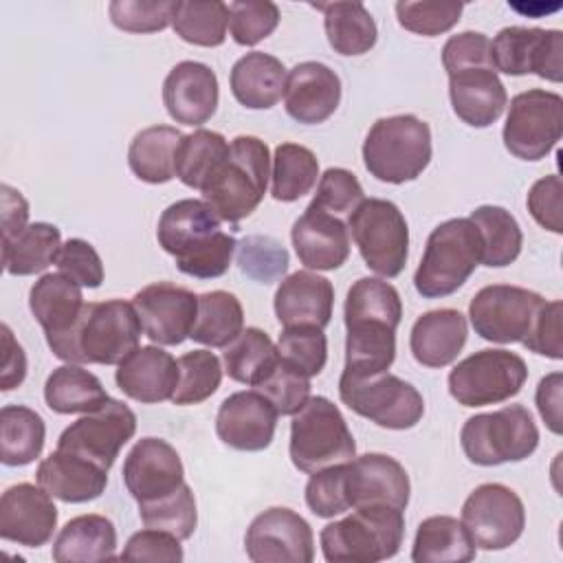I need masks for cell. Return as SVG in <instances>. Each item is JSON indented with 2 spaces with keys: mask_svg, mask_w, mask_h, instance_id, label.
I'll return each instance as SVG.
<instances>
[{
  "mask_svg": "<svg viewBox=\"0 0 563 563\" xmlns=\"http://www.w3.org/2000/svg\"><path fill=\"white\" fill-rule=\"evenodd\" d=\"M402 319L398 290L378 277L356 279L345 297V367L347 376L387 372L396 358V328Z\"/></svg>",
  "mask_w": 563,
  "mask_h": 563,
  "instance_id": "obj_1",
  "label": "cell"
},
{
  "mask_svg": "<svg viewBox=\"0 0 563 563\" xmlns=\"http://www.w3.org/2000/svg\"><path fill=\"white\" fill-rule=\"evenodd\" d=\"M158 244L176 262V268L196 279L222 277L233 260L238 242L222 231L216 211L196 198L169 205L156 229Z\"/></svg>",
  "mask_w": 563,
  "mask_h": 563,
  "instance_id": "obj_2",
  "label": "cell"
},
{
  "mask_svg": "<svg viewBox=\"0 0 563 563\" xmlns=\"http://www.w3.org/2000/svg\"><path fill=\"white\" fill-rule=\"evenodd\" d=\"M141 334L143 325L134 303L108 299L86 303L75 328L48 347L66 363L119 365L139 347Z\"/></svg>",
  "mask_w": 563,
  "mask_h": 563,
  "instance_id": "obj_3",
  "label": "cell"
},
{
  "mask_svg": "<svg viewBox=\"0 0 563 563\" xmlns=\"http://www.w3.org/2000/svg\"><path fill=\"white\" fill-rule=\"evenodd\" d=\"M268 145L249 134H240L229 143V156L205 183L202 200L222 222H240L249 218L264 200L271 178Z\"/></svg>",
  "mask_w": 563,
  "mask_h": 563,
  "instance_id": "obj_4",
  "label": "cell"
},
{
  "mask_svg": "<svg viewBox=\"0 0 563 563\" xmlns=\"http://www.w3.org/2000/svg\"><path fill=\"white\" fill-rule=\"evenodd\" d=\"M402 512L394 506L352 508V515L321 530L323 559L330 563H378L396 556L405 537Z\"/></svg>",
  "mask_w": 563,
  "mask_h": 563,
  "instance_id": "obj_5",
  "label": "cell"
},
{
  "mask_svg": "<svg viewBox=\"0 0 563 563\" xmlns=\"http://www.w3.org/2000/svg\"><path fill=\"white\" fill-rule=\"evenodd\" d=\"M482 264V238L468 218H451L438 224L413 273V286L424 299L449 297L466 284Z\"/></svg>",
  "mask_w": 563,
  "mask_h": 563,
  "instance_id": "obj_6",
  "label": "cell"
},
{
  "mask_svg": "<svg viewBox=\"0 0 563 563\" xmlns=\"http://www.w3.org/2000/svg\"><path fill=\"white\" fill-rule=\"evenodd\" d=\"M363 163L380 183L416 180L431 161L429 123L416 114L383 117L372 123L363 141Z\"/></svg>",
  "mask_w": 563,
  "mask_h": 563,
  "instance_id": "obj_7",
  "label": "cell"
},
{
  "mask_svg": "<svg viewBox=\"0 0 563 563\" xmlns=\"http://www.w3.org/2000/svg\"><path fill=\"white\" fill-rule=\"evenodd\" d=\"M288 453L297 471L312 475L356 457V442L339 407L325 396H310L292 413Z\"/></svg>",
  "mask_w": 563,
  "mask_h": 563,
  "instance_id": "obj_8",
  "label": "cell"
},
{
  "mask_svg": "<svg viewBox=\"0 0 563 563\" xmlns=\"http://www.w3.org/2000/svg\"><path fill=\"white\" fill-rule=\"evenodd\" d=\"M460 444L468 462L499 466L530 457L539 446V429L523 405H506L490 413L471 416L462 424Z\"/></svg>",
  "mask_w": 563,
  "mask_h": 563,
  "instance_id": "obj_9",
  "label": "cell"
},
{
  "mask_svg": "<svg viewBox=\"0 0 563 563\" xmlns=\"http://www.w3.org/2000/svg\"><path fill=\"white\" fill-rule=\"evenodd\" d=\"M347 231L369 271L398 277L409 255V227L402 211L385 198H365L350 216Z\"/></svg>",
  "mask_w": 563,
  "mask_h": 563,
  "instance_id": "obj_10",
  "label": "cell"
},
{
  "mask_svg": "<svg viewBox=\"0 0 563 563\" xmlns=\"http://www.w3.org/2000/svg\"><path fill=\"white\" fill-rule=\"evenodd\" d=\"M339 398L347 409L383 429L405 431L416 427L424 416L422 394L389 372L374 376L341 374Z\"/></svg>",
  "mask_w": 563,
  "mask_h": 563,
  "instance_id": "obj_11",
  "label": "cell"
},
{
  "mask_svg": "<svg viewBox=\"0 0 563 563\" xmlns=\"http://www.w3.org/2000/svg\"><path fill=\"white\" fill-rule=\"evenodd\" d=\"M528 380L526 361L510 350H479L449 374V394L462 407H486L510 400Z\"/></svg>",
  "mask_w": 563,
  "mask_h": 563,
  "instance_id": "obj_12",
  "label": "cell"
},
{
  "mask_svg": "<svg viewBox=\"0 0 563 563\" xmlns=\"http://www.w3.org/2000/svg\"><path fill=\"white\" fill-rule=\"evenodd\" d=\"M563 134V97L552 90L532 88L510 99L504 145L519 161L545 158Z\"/></svg>",
  "mask_w": 563,
  "mask_h": 563,
  "instance_id": "obj_13",
  "label": "cell"
},
{
  "mask_svg": "<svg viewBox=\"0 0 563 563\" xmlns=\"http://www.w3.org/2000/svg\"><path fill=\"white\" fill-rule=\"evenodd\" d=\"M545 299L512 284H490L475 292L468 303V319L484 341L521 343Z\"/></svg>",
  "mask_w": 563,
  "mask_h": 563,
  "instance_id": "obj_14",
  "label": "cell"
},
{
  "mask_svg": "<svg viewBox=\"0 0 563 563\" xmlns=\"http://www.w3.org/2000/svg\"><path fill=\"white\" fill-rule=\"evenodd\" d=\"M134 433L136 413L123 400L110 398L97 411L84 413L66 427L57 440V449L110 471Z\"/></svg>",
  "mask_w": 563,
  "mask_h": 563,
  "instance_id": "obj_15",
  "label": "cell"
},
{
  "mask_svg": "<svg viewBox=\"0 0 563 563\" xmlns=\"http://www.w3.org/2000/svg\"><path fill=\"white\" fill-rule=\"evenodd\" d=\"M462 523L475 548L506 550L526 528V508L521 497L497 482L479 484L462 504Z\"/></svg>",
  "mask_w": 563,
  "mask_h": 563,
  "instance_id": "obj_16",
  "label": "cell"
},
{
  "mask_svg": "<svg viewBox=\"0 0 563 563\" xmlns=\"http://www.w3.org/2000/svg\"><path fill=\"white\" fill-rule=\"evenodd\" d=\"M495 73L537 75L559 84L563 79V33L559 29L506 26L490 42Z\"/></svg>",
  "mask_w": 563,
  "mask_h": 563,
  "instance_id": "obj_17",
  "label": "cell"
},
{
  "mask_svg": "<svg viewBox=\"0 0 563 563\" xmlns=\"http://www.w3.org/2000/svg\"><path fill=\"white\" fill-rule=\"evenodd\" d=\"M244 552L255 563H310L314 559V534L299 512L273 506L246 528Z\"/></svg>",
  "mask_w": 563,
  "mask_h": 563,
  "instance_id": "obj_18",
  "label": "cell"
},
{
  "mask_svg": "<svg viewBox=\"0 0 563 563\" xmlns=\"http://www.w3.org/2000/svg\"><path fill=\"white\" fill-rule=\"evenodd\" d=\"M132 303L139 312L143 334L158 345H180L191 336L198 317V295L189 288L156 282L134 292Z\"/></svg>",
  "mask_w": 563,
  "mask_h": 563,
  "instance_id": "obj_19",
  "label": "cell"
},
{
  "mask_svg": "<svg viewBox=\"0 0 563 563\" xmlns=\"http://www.w3.org/2000/svg\"><path fill=\"white\" fill-rule=\"evenodd\" d=\"M343 486L350 510L358 506H394L405 510L411 493L405 466L385 453H365L345 462Z\"/></svg>",
  "mask_w": 563,
  "mask_h": 563,
  "instance_id": "obj_20",
  "label": "cell"
},
{
  "mask_svg": "<svg viewBox=\"0 0 563 563\" xmlns=\"http://www.w3.org/2000/svg\"><path fill=\"white\" fill-rule=\"evenodd\" d=\"M57 528V508L53 495L40 484L9 486L0 497V537L4 541L40 548L53 539Z\"/></svg>",
  "mask_w": 563,
  "mask_h": 563,
  "instance_id": "obj_21",
  "label": "cell"
},
{
  "mask_svg": "<svg viewBox=\"0 0 563 563\" xmlns=\"http://www.w3.org/2000/svg\"><path fill=\"white\" fill-rule=\"evenodd\" d=\"M277 409L260 391H235L227 396L216 416V433L229 449L264 451L277 429Z\"/></svg>",
  "mask_w": 563,
  "mask_h": 563,
  "instance_id": "obj_22",
  "label": "cell"
},
{
  "mask_svg": "<svg viewBox=\"0 0 563 563\" xmlns=\"http://www.w3.org/2000/svg\"><path fill=\"white\" fill-rule=\"evenodd\" d=\"M121 475L136 504L161 499L185 482L178 451L161 438H141L125 455Z\"/></svg>",
  "mask_w": 563,
  "mask_h": 563,
  "instance_id": "obj_23",
  "label": "cell"
},
{
  "mask_svg": "<svg viewBox=\"0 0 563 563\" xmlns=\"http://www.w3.org/2000/svg\"><path fill=\"white\" fill-rule=\"evenodd\" d=\"M218 77L202 62H178L163 81L165 110L183 125L207 123L218 110Z\"/></svg>",
  "mask_w": 563,
  "mask_h": 563,
  "instance_id": "obj_24",
  "label": "cell"
},
{
  "mask_svg": "<svg viewBox=\"0 0 563 563\" xmlns=\"http://www.w3.org/2000/svg\"><path fill=\"white\" fill-rule=\"evenodd\" d=\"M341 103V79L323 62H301L288 70L284 108L290 119L303 125L328 121Z\"/></svg>",
  "mask_w": 563,
  "mask_h": 563,
  "instance_id": "obj_25",
  "label": "cell"
},
{
  "mask_svg": "<svg viewBox=\"0 0 563 563\" xmlns=\"http://www.w3.org/2000/svg\"><path fill=\"white\" fill-rule=\"evenodd\" d=\"M290 240L299 262L308 271H334L350 257L347 224L314 205H308L295 220Z\"/></svg>",
  "mask_w": 563,
  "mask_h": 563,
  "instance_id": "obj_26",
  "label": "cell"
},
{
  "mask_svg": "<svg viewBox=\"0 0 563 563\" xmlns=\"http://www.w3.org/2000/svg\"><path fill=\"white\" fill-rule=\"evenodd\" d=\"M117 387L132 400L154 405L172 400L178 385V361L156 345H141L114 372Z\"/></svg>",
  "mask_w": 563,
  "mask_h": 563,
  "instance_id": "obj_27",
  "label": "cell"
},
{
  "mask_svg": "<svg viewBox=\"0 0 563 563\" xmlns=\"http://www.w3.org/2000/svg\"><path fill=\"white\" fill-rule=\"evenodd\" d=\"M449 99L455 117L471 128L493 125L508 106L506 86L490 66H473L451 73Z\"/></svg>",
  "mask_w": 563,
  "mask_h": 563,
  "instance_id": "obj_28",
  "label": "cell"
},
{
  "mask_svg": "<svg viewBox=\"0 0 563 563\" xmlns=\"http://www.w3.org/2000/svg\"><path fill=\"white\" fill-rule=\"evenodd\" d=\"M275 317L284 328L317 325L325 328L332 319L334 286L330 279L312 273L297 271L279 282L273 299Z\"/></svg>",
  "mask_w": 563,
  "mask_h": 563,
  "instance_id": "obj_29",
  "label": "cell"
},
{
  "mask_svg": "<svg viewBox=\"0 0 563 563\" xmlns=\"http://www.w3.org/2000/svg\"><path fill=\"white\" fill-rule=\"evenodd\" d=\"M35 479L59 501L86 504L101 497L108 484V471L84 457L55 449L37 464Z\"/></svg>",
  "mask_w": 563,
  "mask_h": 563,
  "instance_id": "obj_30",
  "label": "cell"
},
{
  "mask_svg": "<svg viewBox=\"0 0 563 563\" xmlns=\"http://www.w3.org/2000/svg\"><path fill=\"white\" fill-rule=\"evenodd\" d=\"M81 286L64 277L62 273L42 275L29 292V308L40 328L46 334V343L64 339L84 312Z\"/></svg>",
  "mask_w": 563,
  "mask_h": 563,
  "instance_id": "obj_31",
  "label": "cell"
},
{
  "mask_svg": "<svg viewBox=\"0 0 563 563\" xmlns=\"http://www.w3.org/2000/svg\"><path fill=\"white\" fill-rule=\"evenodd\" d=\"M468 336L466 317L455 308H438L420 314L411 328L409 347L424 367H446L462 352Z\"/></svg>",
  "mask_w": 563,
  "mask_h": 563,
  "instance_id": "obj_32",
  "label": "cell"
},
{
  "mask_svg": "<svg viewBox=\"0 0 563 563\" xmlns=\"http://www.w3.org/2000/svg\"><path fill=\"white\" fill-rule=\"evenodd\" d=\"M286 66L275 55L253 51L242 55L229 75L231 92L249 110H268L284 97Z\"/></svg>",
  "mask_w": 563,
  "mask_h": 563,
  "instance_id": "obj_33",
  "label": "cell"
},
{
  "mask_svg": "<svg viewBox=\"0 0 563 563\" xmlns=\"http://www.w3.org/2000/svg\"><path fill=\"white\" fill-rule=\"evenodd\" d=\"M53 561L90 563L117 559V530L103 515H79L64 523L53 541Z\"/></svg>",
  "mask_w": 563,
  "mask_h": 563,
  "instance_id": "obj_34",
  "label": "cell"
},
{
  "mask_svg": "<svg viewBox=\"0 0 563 563\" xmlns=\"http://www.w3.org/2000/svg\"><path fill=\"white\" fill-rule=\"evenodd\" d=\"M475 554L477 548L462 519L451 515L422 519L411 545V561L416 563H468Z\"/></svg>",
  "mask_w": 563,
  "mask_h": 563,
  "instance_id": "obj_35",
  "label": "cell"
},
{
  "mask_svg": "<svg viewBox=\"0 0 563 563\" xmlns=\"http://www.w3.org/2000/svg\"><path fill=\"white\" fill-rule=\"evenodd\" d=\"M44 400L51 411L68 416L97 411L110 396L92 372L77 363H66L48 374L44 383Z\"/></svg>",
  "mask_w": 563,
  "mask_h": 563,
  "instance_id": "obj_36",
  "label": "cell"
},
{
  "mask_svg": "<svg viewBox=\"0 0 563 563\" xmlns=\"http://www.w3.org/2000/svg\"><path fill=\"white\" fill-rule=\"evenodd\" d=\"M183 132L172 125H152L134 134L128 150L132 174L150 185L169 183L176 176V147Z\"/></svg>",
  "mask_w": 563,
  "mask_h": 563,
  "instance_id": "obj_37",
  "label": "cell"
},
{
  "mask_svg": "<svg viewBox=\"0 0 563 563\" xmlns=\"http://www.w3.org/2000/svg\"><path fill=\"white\" fill-rule=\"evenodd\" d=\"M314 7L323 11L325 35L334 53L352 57L374 48L378 40V29L363 2H325Z\"/></svg>",
  "mask_w": 563,
  "mask_h": 563,
  "instance_id": "obj_38",
  "label": "cell"
},
{
  "mask_svg": "<svg viewBox=\"0 0 563 563\" xmlns=\"http://www.w3.org/2000/svg\"><path fill=\"white\" fill-rule=\"evenodd\" d=\"M62 249V233L55 224L31 222L22 233L2 242V266L9 275L26 277L55 264Z\"/></svg>",
  "mask_w": 563,
  "mask_h": 563,
  "instance_id": "obj_39",
  "label": "cell"
},
{
  "mask_svg": "<svg viewBox=\"0 0 563 563\" xmlns=\"http://www.w3.org/2000/svg\"><path fill=\"white\" fill-rule=\"evenodd\" d=\"M46 424L42 416L24 405L0 409V462L4 466H26L44 449Z\"/></svg>",
  "mask_w": 563,
  "mask_h": 563,
  "instance_id": "obj_40",
  "label": "cell"
},
{
  "mask_svg": "<svg viewBox=\"0 0 563 563\" xmlns=\"http://www.w3.org/2000/svg\"><path fill=\"white\" fill-rule=\"evenodd\" d=\"M468 220L482 238V264L501 268L512 264L523 246V233L515 216L499 205H482L471 211Z\"/></svg>",
  "mask_w": 563,
  "mask_h": 563,
  "instance_id": "obj_41",
  "label": "cell"
},
{
  "mask_svg": "<svg viewBox=\"0 0 563 563\" xmlns=\"http://www.w3.org/2000/svg\"><path fill=\"white\" fill-rule=\"evenodd\" d=\"M242 330L244 310L233 292L211 290L198 295V317L189 339L209 347H227Z\"/></svg>",
  "mask_w": 563,
  "mask_h": 563,
  "instance_id": "obj_42",
  "label": "cell"
},
{
  "mask_svg": "<svg viewBox=\"0 0 563 563\" xmlns=\"http://www.w3.org/2000/svg\"><path fill=\"white\" fill-rule=\"evenodd\" d=\"M279 361L273 339L260 328L242 330L222 352V365L231 380L255 387Z\"/></svg>",
  "mask_w": 563,
  "mask_h": 563,
  "instance_id": "obj_43",
  "label": "cell"
},
{
  "mask_svg": "<svg viewBox=\"0 0 563 563\" xmlns=\"http://www.w3.org/2000/svg\"><path fill=\"white\" fill-rule=\"evenodd\" d=\"M319 180V161L314 152L299 143H279L271 167V196L279 202H295Z\"/></svg>",
  "mask_w": 563,
  "mask_h": 563,
  "instance_id": "obj_44",
  "label": "cell"
},
{
  "mask_svg": "<svg viewBox=\"0 0 563 563\" xmlns=\"http://www.w3.org/2000/svg\"><path fill=\"white\" fill-rule=\"evenodd\" d=\"M229 156V141L213 130L183 134L176 147V178L191 189H202L220 163Z\"/></svg>",
  "mask_w": 563,
  "mask_h": 563,
  "instance_id": "obj_45",
  "label": "cell"
},
{
  "mask_svg": "<svg viewBox=\"0 0 563 563\" xmlns=\"http://www.w3.org/2000/svg\"><path fill=\"white\" fill-rule=\"evenodd\" d=\"M229 26V4L220 0H178L172 29L176 35L194 46L213 48L224 44Z\"/></svg>",
  "mask_w": 563,
  "mask_h": 563,
  "instance_id": "obj_46",
  "label": "cell"
},
{
  "mask_svg": "<svg viewBox=\"0 0 563 563\" xmlns=\"http://www.w3.org/2000/svg\"><path fill=\"white\" fill-rule=\"evenodd\" d=\"M139 515L145 528L165 530L180 541L189 539L198 523V510H196V497L187 482H183L174 493L139 504Z\"/></svg>",
  "mask_w": 563,
  "mask_h": 563,
  "instance_id": "obj_47",
  "label": "cell"
},
{
  "mask_svg": "<svg viewBox=\"0 0 563 563\" xmlns=\"http://www.w3.org/2000/svg\"><path fill=\"white\" fill-rule=\"evenodd\" d=\"M222 363L211 350H191L178 358V385L174 405H198L211 398L222 380Z\"/></svg>",
  "mask_w": 563,
  "mask_h": 563,
  "instance_id": "obj_48",
  "label": "cell"
},
{
  "mask_svg": "<svg viewBox=\"0 0 563 563\" xmlns=\"http://www.w3.org/2000/svg\"><path fill=\"white\" fill-rule=\"evenodd\" d=\"M279 356L297 367L308 378L321 374L328 361V339L323 328L317 325H292L284 328L277 341Z\"/></svg>",
  "mask_w": 563,
  "mask_h": 563,
  "instance_id": "obj_49",
  "label": "cell"
},
{
  "mask_svg": "<svg viewBox=\"0 0 563 563\" xmlns=\"http://www.w3.org/2000/svg\"><path fill=\"white\" fill-rule=\"evenodd\" d=\"M464 11L462 2H449V0H422V2H409L400 0L396 2V18L398 24L405 31H411L416 35L435 37L440 33L451 31Z\"/></svg>",
  "mask_w": 563,
  "mask_h": 563,
  "instance_id": "obj_50",
  "label": "cell"
},
{
  "mask_svg": "<svg viewBox=\"0 0 563 563\" xmlns=\"http://www.w3.org/2000/svg\"><path fill=\"white\" fill-rule=\"evenodd\" d=\"M253 389L266 396L279 416H292L310 398V378L279 356L275 367Z\"/></svg>",
  "mask_w": 563,
  "mask_h": 563,
  "instance_id": "obj_51",
  "label": "cell"
},
{
  "mask_svg": "<svg viewBox=\"0 0 563 563\" xmlns=\"http://www.w3.org/2000/svg\"><path fill=\"white\" fill-rule=\"evenodd\" d=\"M235 251L240 271L260 284H273L288 271L286 249L268 235H249Z\"/></svg>",
  "mask_w": 563,
  "mask_h": 563,
  "instance_id": "obj_52",
  "label": "cell"
},
{
  "mask_svg": "<svg viewBox=\"0 0 563 563\" xmlns=\"http://www.w3.org/2000/svg\"><path fill=\"white\" fill-rule=\"evenodd\" d=\"M279 24V7L268 0H238L229 4V31L235 44L255 46Z\"/></svg>",
  "mask_w": 563,
  "mask_h": 563,
  "instance_id": "obj_53",
  "label": "cell"
},
{
  "mask_svg": "<svg viewBox=\"0 0 563 563\" xmlns=\"http://www.w3.org/2000/svg\"><path fill=\"white\" fill-rule=\"evenodd\" d=\"M176 0H112L110 20L125 33H156L172 24Z\"/></svg>",
  "mask_w": 563,
  "mask_h": 563,
  "instance_id": "obj_54",
  "label": "cell"
},
{
  "mask_svg": "<svg viewBox=\"0 0 563 563\" xmlns=\"http://www.w3.org/2000/svg\"><path fill=\"white\" fill-rule=\"evenodd\" d=\"M365 200L358 178L343 167L325 169L317 180V194L310 205L341 218L350 216Z\"/></svg>",
  "mask_w": 563,
  "mask_h": 563,
  "instance_id": "obj_55",
  "label": "cell"
},
{
  "mask_svg": "<svg viewBox=\"0 0 563 563\" xmlns=\"http://www.w3.org/2000/svg\"><path fill=\"white\" fill-rule=\"evenodd\" d=\"M343 477H345V462L310 475L306 484V504L317 517L332 519L350 510L345 499Z\"/></svg>",
  "mask_w": 563,
  "mask_h": 563,
  "instance_id": "obj_56",
  "label": "cell"
},
{
  "mask_svg": "<svg viewBox=\"0 0 563 563\" xmlns=\"http://www.w3.org/2000/svg\"><path fill=\"white\" fill-rule=\"evenodd\" d=\"M55 264L64 277L81 288H99L103 282V262L97 249L81 238L66 240Z\"/></svg>",
  "mask_w": 563,
  "mask_h": 563,
  "instance_id": "obj_57",
  "label": "cell"
},
{
  "mask_svg": "<svg viewBox=\"0 0 563 563\" xmlns=\"http://www.w3.org/2000/svg\"><path fill=\"white\" fill-rule=\"evenodd\" d=\"M183 545L180 539L156 528H145L134 532L123 552L119 554L121 561H165V563H180L183 561Z\"/></svg>",
  "mask_w": 563,
  "mask_h": 563,
  "instance_id": "obj_58",
  "label": "cell"
},
{
  "mask_svg": "<svg viewBox=\"0 0 563 563\" xmlns=\"http://www.w3.org/2000/svg\"><path fill=\"white\" fill-rule=\"evenodd\" d=\"M561 317H563V303L559 299L545 301L526 339L521 341L530 352L561 361L563 358V341H561Z\"/></svg>",
  "mask_w": 563,
  "mask_h": 563,
  "instance_id": "obj_59",
  "label": "cell"
},
{
  "mask_svg": "<svg viewBox=\"0 0 563 563\" xmlns=\"http://www.w3.org/2000/svg\"><path fill=\"white\" fill-rule=\"evenodd\" d=\"M561 196H563V183L559 174H550L545 178H539L526 198L528 211L534 218L539 227L545 231H552L556 235L563 233V211H561Z\"/></svg>",
  "mask_w": 563,
  "mask_h": 563,
  "instance_id": "obj_60",
  "label": "cell"
},
{
  "mask_svg": "<svg viewBox=\"0 0 563 563\" xmlns=\"http://www.w3.org/2000/svg\"><path fill=\"white\" fill-rule=\"evenodd\" d=\"M442 66L451 75L462 68L473 66H490V40L479 31H464L451 35L442 46Z\"/></svg>",
  "mask_w": 563,
  "mask_h": 563,
  "instance_id": "obj_61",
  "label": "cell"
},
{
  "mask_svg": "<svg viewBox=\"0 0 563 563\" xmlns=\"http://www.w3.org/2000/svg\"><path fill=\"white\" fill-rule=\"evenodd\" d=\"M561 391H563V374L552 372L543 376L537 385L534 402L539 409V416L548 424V429L556 435L563 433V422H561Z\"/></svg>",
  "mask_w": 563,
  "mask_h": 563,
  "instance_id": "obj_62",
  "label": "cell"
},
{
  "mask_svg": "<svg viewBox=\"0 0 563 563\" xmlns=\"http://www.w3.org/2000/svg\"><path fill=\"white\" fill-rule=\"evenodd\" d=\"M2 343H4V358H2V374H0V389L9 391L22 385L26 376V354L22 345L15 341L11 328L2 323Z\"/></svg>",
  "mask_w": 563,
  "mask_h": 563,
  "instance_id": "obj_63",
  "label": "cell"
},
{
  "mask_svg": "<svg viewBox=\"0 0 563 563\" xmlns=\"http://www.w3.org/2000/svg\"><path fill=\"white\" fill-rule=\"evenodd\" d=\"M2 242L15 238L29 227V202L11 185H2Z\"/></svg>",
  "mask_w": 563,
  "mask_h": 563,
  "instance_id": "obj_64",
  "label": "cell"
}]
</instances>
